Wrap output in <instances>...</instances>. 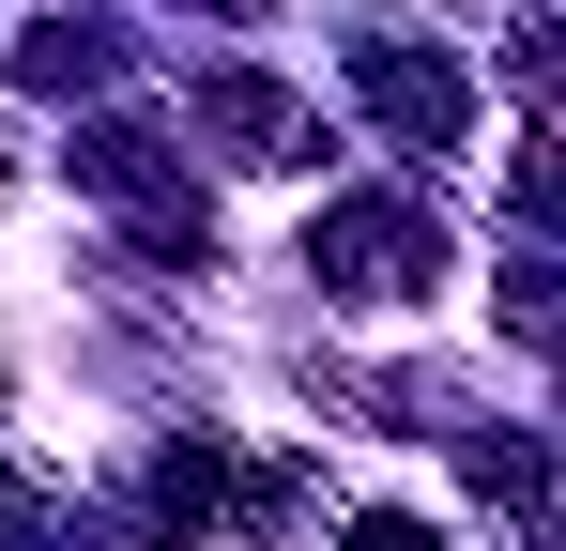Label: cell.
Returning a JSON list of instances; mask_svg holds the SVG:
<instances>
[{"instance_id": "1", "label": "cell", "mask_w": 566, "mask_h": 551, "mask_svg": "<svg viewBox=\"0 0 566 551\" xmlns=\"http://www.w3.org/2000/svg\"><path fill=\"white\" fill-rule=\"evenodd\" d=\"M353 551H444V537H429V521H368Z\"/></svg>"}]
</instances>
